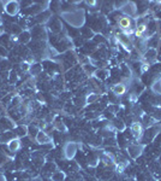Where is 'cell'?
Wrapping results in <instances>:
<instances>
[{"mask_svg": "<svg viewBox=\"0 0 161 181\" xmlns=\"http://www.w3.org/2000/svg\"><path fill=\"white\" fill-rule=\"evenodd\" d=\"M118 25H119L122 29H124L125 31H126V30H130V29L132 28V21H131V18H130V17L123 16V17H120V18H119Z\"/></svg>", "mask_w": 161, "mask_h": 181, "instance_id": "cell-1", "label": "cell"}, {"mask_svg": "<svg viewBox=\"0 0 161 181\" xmlns=\"http://www.w3.org/2000/svg\"><path fill=\"white\" fill-rule=\"evenodd\" d=\"M131 132H132V134L136 138H141V137H142V133H143L142 124H141L139 122H133L131 124Z\"/></svg>", "mask_w": 161, "mask_h": 181, "instance_id": "cell-2", "label": "cell"}, {"mask_svg": "<svg viewBox=\"0 0 161 181\" xmlns=\"http://www.w3.org/2000/svg\"><path fill=\"white\" fill-rule=\"evenodd\" d=\"M37 141L39 143H48L49 141V138L46 135V134L43 133V132H40L39 134H37Z\"/></svg>", "mask_w": 161, "mask_h": 181, "instance_id": "cell-6", "label": "cell"}, {"mask_svg": "<svg viewBox=\"0 0 161 181\" xmlns=\"http://www.w3.org/2000/svg\"><path fill=\"white\" fill-rule=\"evenodd\" d=\"M112 92L117 96H123L126 92V86L124 83H117L112 87Z\"/></svg>", "mask_w": 161, "mask_h": 181, "instance_id": "cell-3", "label": "cell"}, {"mask_svg": "<svg viewBox=\"0 0 161 181\" xmlns=\"http://www.w3.org/2000/svg\"><path fill=\"white\" fill-rule=\"evenodd\" d=\"M19 147H21V141H19L18 139H13V140H11V141L9 143V149L12 152L19 150Z\"/></svg>", "mask_w": 161, "mask_h": 181, "instance_id": "cell-5", "label": "cell"}, {"mask_svg": "<svg viewBox=\"0 0 161 181\" xmlns=\"http://www.w3.org/2000/svg\"><path fill=\"white\" fill-rule=\"evenodd\" d=\"M155 91H158V92H160V93H161V79H160V81H159V88H158V89H155Z\"/></svg>", "mask_w": 161, "mask_h": 181, "instance_id": "cell-7", "label": "cell"}, {"mask_svg": "<svg viewBox=\"0 0 161 181\" xmlns=\"http://www.w3.org/2000/svg\"><path fill=\"white\" fill-rule=\"evenodd\" d=\"M147 31V25L144 23L142 24H139L136 27V29H135V36L137 38H143V34Z\"/></svg>", "mask_w": 161, "mask_h": 181, "instance_id": "cell-4", "label": "cell"}]
</instances>
